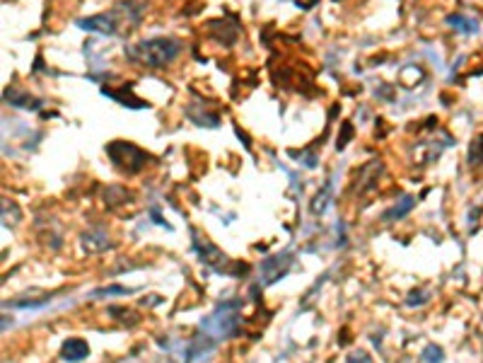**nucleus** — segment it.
Listing matches in <instances>:
<instances>
[{
    "label": "nucleus",
    "mask_w": 483,
    "mask_h": 363,
    "mask_svg": "<svg viewBox=\"0 0 483 363\" xmlns=\"http://www.w3.org/2000/svg\"><path fill=\"white\" fill-rule=\"evenodd\" d=\"M237 308H239L237 300L223 303L208 319H206V322H203V329L213 334V337H217V339H220V337H223V339L232 337V334L237 332L239 325Z\"/></svg>",
    "instance_id": "4"
},
{
    "label": "nucleus",
    "mask_w": 483,
    "mask_h": 363,
    "mask_svg": "<svg viewBox=\"0 0 483 363\" xmlns=\"http://www.w3.org/2000/svg\"><path fill=\"white\" fill-rule=\"evenodd\" d=\"M290 254H283V257H271V260H266L264 264H261V271H264V279H266V283H274L278 281L281 276H285V271L290 269Z\"/></svg>",
    "instance_id": "7"
},
{
    "label": "nucleus",
    "mask_w": 483,
    "mask_h": 363,
    "mask_svg": "<svg viewBox=\"0 0 483 363\" xmlns=\"http://www.w3.org/2000/svg\"><path fill=\"white\" fill-rule=\"evenodd\" d=\"M181 54V42L172 39V36H155V39H143V42L133 44L126 49V56L138 65L145 68H165L167 64H172L174 58Z\"/></svg>",
    "instance_id": "1"
},
{
    "label": "nucleus",
    "mask_w": 483,
    "mask_h": 363,
    "mask_svg": "<svg viewBox=\"0 0 483 363\" xmlns=\"http://www.w3.org/2000/svg\"><path fill=\"white\" fill-rule=\"evenodd\" d=\"M413 206H416V199H413V196H404V199H401L399 203H394L390 211H384L382 221H387V223H391V221H399V218H404L406 213L413 209Z\"/></svg>",
    "instance_id": "12"
},
{
    "label": "nucleus",
    "mask_w": 483,
    "mask_h": 363,
    "mask_svg": "<svg viewBox=\"0 0 483 363\" xmlns=\"http://www.w3.org/2000/svg\"><path fill=\"white\" fill-rule=\"evenodd\" d=\"M111 293H129L126 289H121V286H109V289H101V290H94V296H111Z\"/></svg>",
    "instance_id": "19"
},
{
    "label": "nucleus",
    "mask_w": 483,
    "mask_h": 363,
    "mask_svg": "<svg viewBox=\"0 0 483 363\" xmlns=\"http://www.w3.org/2000/svg\"><path fill=\"white\" fill-rule=\"evenodd\" d=\"M82 247H85L87 252H97V250H104V247H109L107 238L101 235V232H90V235H85L82 238Z\"/></svg>",
    "instance_id": "13"
},
{
    "label": "nucleus",
    "mask_w": 483,
    "mask_h": 363,
    "mask_svg": "<svg viewBox=\"0 0 483 363\" xmlns=\"http://www.w3.org/2000/svg\"><path fill=\"white\" fill-rule=\"evenodd\" d=\"M196 250H198V254H201V260L206 261V264H210L213 269H217V271H227V264H230V260L225 257L220 250H216V247L210 245V242H206V240H196Z\"/></svg>",
    "instance_id": "6"
},
{
    "label": "nucleus",
    "mask_w": 483,
    "mask_h": 363,
    "mask_svg": "<svg viewBox=\"0 0 483 363\" xmlns=\"http://www.w3.org/2000/svg\"><path fill=\"white\" fill-rule=\"evenodd\" d=\"M469 165L478 167L483 165V133H478L469 145Z\"/></svg>",
    "instance_id": "14"
},
{
    "label": "nucleus",
    "mask_w": 483,
    "mask_h": 363,
    "mask_svg": "<svg viewBox=\"0 0 483 363\" xmlns=\"http://www.w3.org/2000/svg\"><path fill=\"white\" fill-rule=\"evenodd\" d=\"M329 191H332V184H326L324 191L314 196V203H312V211H314V213H324L326 203H329L326 201V199H329Z\"/></svg>",
    "instance_id": "15"
},
{
    "label": "nucleus",
    "mask_w": 483,
    "mask_h": 363,
    "mask_svg": "<svg viewBox=\"0 0 483 363\" xmlns=\"http://www.w3.org/2000/svg\"><path fill=\"white\" fill-rule=\"evenodd\" d=\"M140 20V7L133 3H119L107 13L92 15L85 20H78V27L85 32H101V34H119L123 29H133Z\"/></svg>",
    "instance_id": "2"
},
{
    "label": "nucleus",
    "mask_w": 483,
    "mask_h": 363,
    "mask_svg": "<svg viewBox=\"0 0 483 363\" xmlns=\"http://www.w3.org/2000/svg\"><path fill=\"white\" fill-rule=\"evenodd\" d=\"M5 102H10L13 107H22V109H39V104L42 102L36 100V97H32V94L27 93V90H22V87H7L5 90Z\"/></svg>",
    "instance_id": "9"
},
{
    "label": "nucleus",
    "mask_w": 483,
    "mask_h": 363,
    "mask_svg": "<svg viewBox=\"0 0 483 363\" xmlns=\"http://www.w3.org/2000/svg\"><path fill=\"white\" fill-rule=\"evenodd\" d=\"M348 363H372L370 361V356L365 351H353V354L348 356Z\"/></svg>",
    "instance_id": "18"
},
{
    "label": "nucleus",
    "mask_w": 483,
    "mask_h": 363,
    "mask_svg": "<svg viewBox=\"0 0 483 363\" xmlns=\"http://www.w3.org/2000/svg\"><path fill=\"white\" fill-rule=\"evenodd\" d=\"M448 25L457 32H464V34H477L478 32V22L474 17H467V15H449Z\"/></svg>",
    "instance_id": "11"
},
{
    "label": "nucleus",
    "mask_w": 483,
    "mask_h": 363,
    "mask_svg": "<svg viewBox=\"0 0 483 363\" xmlns=\"http://www.w3.org/2000/svg\"><path fill=\"white\" fill-rule=\"evenodd\" d=\"M382 170L384 165L380 160H370L368 165H362L361 170H358V174H355V189L362 194V191H368V189L375 187L377 177L382 174Z\"/></svg>",
    "instance_id": "5"
},
{
    "label": "nucleus",
    "mask_w": 483,
    "mask_h": 363,
    "mask_svg": "<svg viewBox=\"0 0 483 363\" xmlns=\"http://www.w3.org/2000/svg\"><path fill=\"white\" fill-rule=\"evenodd\" d=\"M109 160L114 162L116 170H121L126 174H138L143 170L148 162H150V155L138 148L136 143H129V141H114V143L107 145Z\"/></svg>",
    "instance_id": "3"
},
{
    "label": "nucleus",
    "mask_w": 483,
    "mask_h": 363,
    "mask_svg": "<svg viewBox=\"0 0 483 363\" xmlns=\"http://www.w3.org/2000/svg\"><path fill=\"white\" fill-rule=\"evenodd\" d=\"M101 94H109V97H114L116 102H121L123 107H133V109L148 107V102L138 100L136 94L130 93V87H123V93H114L111 87H101Z\"/></svg>",
    "instance_id": "10"
},
{
    "label": "nucleus",
    "mask_w": 483,
    "mask_h": 363,
    "mask_svg": "<svg viewBox=\"0 0 483 363\" xmlns=\"http://www.w3.org/2000/svg\"><path fill=\"white\" fill-rule=\"evenodd\" d=\"M90 356V347H87L85 339H65L63 347H61V358L63 361H82Z\"/></svg>",
    "instance_id": "8"
},
{
    "label": "nucleus",
    "mask_w": 483,
    "mask_h": 363,
    "mask_svg": "<svg viewBox=\"0 0 483 363\" xmlns=\"http://www.w3.org/2000/svg\"><path fill=\"white\" fill-rule=\"evenodd\" d=\"M445 356H442V348L435 347V344H430V347H426V351H423V361L428 363H440Z\"/></svg>",
    "instance_id": "16"
},
{
    "label": "nucleus",
    "mask_w": 483,
    "mask_h": 363,
    "mask_svg": "<svg viewBox=\"0 0 483 363\" xmlns=\"http://www.w3.org/2000/svg\"><path fill=\"white\" fill-rule=\"evenodd\" d=\"M351 136H353V123H343V133L339 136V143H336V148H339V151H343L348 141H351Z\"/></svg>",
    "instance_id": "17"
}]
</instances>
